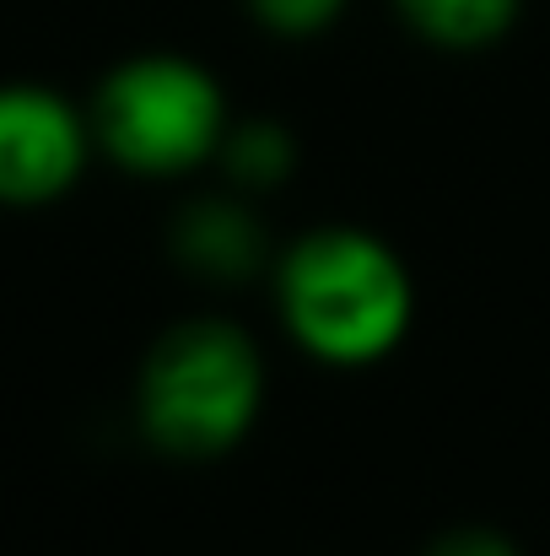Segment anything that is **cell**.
Returning a JSON list of instances; mask_svg holds the SVG:
<instances>
[{"instance_id":"277c9868","label":"cell","mask_w":550,"mask_h":556,"mask_svg":"<svg viewBox=\"0 0 550 556\" xmlns=\"http://www.w3.org/2000/svg\"><path fill=\"white\" fill-rule=\"evenodd\" d=\"M87 125L81 114L33 81L0 87V205H49L81 179Z\"/></svg>"},{"instance_id":"6da1fadb","label":"cell","mask_w":550,"mask_h":556,"mask_svg":"<svg viewBox=\"0 0 550 556\" xmlns=\"http://www.w3.org/2000/svg\"><path fill=\"white\" fill-rule=\"evenodd\" d=\"M281 303L297 341L330 363H367L405 330L410 292L383 243L362 232L308 238L281 276Z\"/></svg>"},{"instance_id":"9c48e42d","label":"cell","mask_w":550,"mask_h":556,"mask_svg":"<svg viewBox=\"0 0 550 556\" xmlns=\"http://www.w3.org/2000/svg\"><path fill=\"white\" fill-rule=\"evenodd\" d=\"M432 556H513L502 541H491V535H453V541H443Z\"/></svg>"},{"instance_id":"5b68a950","label":"cell","mask_w":550,"mask_h":556,"mask_svg":"<svg viewBox=\"0 0 550 556\" xmlns=\"http://www.w3.org/2000/svg\"><path fill=\"white\" fill-rule=\"evenodd\" d=\"M399 16L448 49H481L491 38H502L519 16V0H394Z\"/></svg>"},{"instance_id":"52a82bcc","label":"cell","mask_w":550,"mask_h":556,"mask_svg":"<svg viewBox=\"0 0 550 556\" xmlns=\"http://www.w3.org/2000/svg\"><path fill=\"white\" fill-rule=\"evenodd\" d=\"M254 16L270 27V33H286V38H303V33H319L341 16L346 0H248Z\"/></svg>"},{"instance_id":"ba28073f","label":"cell","mask_w":550,"mask_h":556,"mask_svg":"<svg viewBox=\"0 0 550 556\" xmlns=\"http://www.w3.org/2000/svg\"><path fill=\"white\" fill-rule=\"evenodd\" d=\"M232 168L238 174H248V179H276L281 168H286V147H281V136H270V130H248L238 147H232Z\"/></svg>"},{"instance_id":"7a4b0ae2","label":"cell","mask_w":550,"mask_h":556,"mask_svg":"<svg viewBox=\"0 0 550 556\" xmlns=\"http://www.w3.org/2000/svg\"><path fill=\"white\" fill-rule=\"evenodd\" d=\"M259 405L254 346L227 325L174 330L141 372V421L168 454H216L238 443Z\"/></svg>"},{"instance_id":"8992f818","label":"cell","mask_w":550,"mask_h":556,"mask_svg":"<svg viewBox=\"0 0 550 556\" xmlns=\"http://www.w3.org/2000/svg\"><path fill=\"white\" fill-rule=\"evenodd\" d=\"M179 254L210 276H238L259 254V227L232 205H200L179 227Z\"/></svg>"},{"instance_id":"3957f363","label":"cell","mask_w":550,"mask_h":556,"mask_svg":"<svg viewBox=\"0 0 550 556\" xmlns=\"http://www.w3.org/2000/svg\"><path fill=\"white\" fill-rule=\"evenodd\" d=\"M221 98L216 81L174 54L119 65L92 103V130L103 152L136 174H179L216 141Z\"/></svg>"}]
</instances>
